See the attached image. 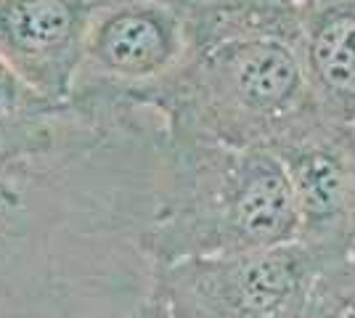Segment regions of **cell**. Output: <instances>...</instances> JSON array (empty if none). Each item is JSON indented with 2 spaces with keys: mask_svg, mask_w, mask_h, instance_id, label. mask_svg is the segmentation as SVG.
<instances>
[{
  "mask_svg": "<svg viewBox=\"0 0 355 318\" xmlns=\"http://www.w3.org/2000/svg\"><path fill=\"white\" fill-rule=\"evenodd\" d=\"M326 263L300 242L159 263L157 297L170 318H300Z\"/></svg>",
  "mask_w": 355,
  "mask_h": 318,
  "instance_id": "obj_3",
  "label": "cell"
},
{
  "mask_svg": "<svg viewBox=\"0 0 355 318\" xmlns=\"http://www.w3.org/2000/svg\"><path fill=\"white\" fill-rule=\"evenodd\" d=\"M295 197L300 236L324 263L355 249V125L318 117L276 149Z\"/></svg>",
  "mask_w": 355,
  "mask_h": 318,
  "instance_id": "obj_5",
  "label": "cell"
},
{
  "mask_svg": "<svg viewBox=\"0 0 355 318\" xmlns=\"http://www.w3.org/2000/svg\"><path fill=\"white\" fill-rule=\"evenodd\" d=\"M167 178L148 231L157 263L297 242L300 223L279 157L167 136Z\"/></svg>",
  "mask_w": 355,
  "mask_h": 318,
  "instance_id": "obj_1",
  "label": "cell"
},
{
  "mask_svg": "<svg viewBox=\"0 0 355 318\" xmlns=\"http://www.w3.org/2000/svg\"><path fill=\"white\" fill-rule=\"evenodd\" d=\"M138 104L164 117L167 136L276 152L324 117L295 48L282 40H228L193 51Z\"/></svg>",
  "mask_w": 355,
  "mask_h": 318,
  "instance_id": "obj_2",
  "label": "cell"
},
{
  "mask_svg": "<svg viewBox=\"0 0 355 318\" xmlns=\"http://www.w3.org/2000/svg\"><path fill=\"white\" fill-rule=\"evenodd\" d=\"M98 0H0V59L51 106L74 96Z\"/></svg>",
  "mask_w": 355,
  "mask_h": 318,
  "instance_id": "obj_6",
  "label": "cell"
},
{
  "mask_svg": "<svg viewBox=\"0 0 355 318\" xmlns=\"http://www.w3.org/2000/svg\"><path fill=\"white\" fill-rule=\"evenodd\" d=\"M186 56V30L170 0H98L74 96L96 85L138 101L173 75Z\"/></svg>",
  "mask_w": 355,
  "mask_h": 318,
  "instance_id": "obj_4",
  "label": "cell"
},
{
  "mask_svg": "<svg viewBox=\"0 0 355 318\" xmlns=\"http://www.w3.org/2000/svg\"><path fill=\"white\" fill-rule=\"evenodd\" d=\"M353 258H355V249H353Z\"/></svg>",
  "mask_w": 355,
  "mask_h": 318,
  "instance_id": "obj_11",
  "label": "cell"
},
{
  "mask_svg": "<svg viewBox=\"0 0 355 318\" xmlns=\"http://www.w3.org/2000/svg\"><path fill=\"white\" fill-rule=\"evenodd\" d=\"M295 53L318 112L355 125V0L311 6Z\"/></svg>",
  "mask_w": 355,
  "mask_h": 318,
  "instance_id": "obj_7",
  "label": "cell"
},
{
  "mask_svg": "<svg viewBox=\"0 0 355 318\" xmlns=\"http://www.w3.org/2000/svg\"><path fill=\"white\" fill-rule=\"evenodd\" d=\"M183 21L189 53L228 40H282L295 48L308 0H170Z\"/></svg>",
  "mask_w": 355,
  "mask_h": 318,
  "instance_id": "obj_8",
  "label": "cell"
},
{
  "mask_svg": "<svg viewBox=\"0 0 355 318\" xmlns=\"http://www.w3.org/2000/svg\"><path fill=\"white\" fill-rule=\"evenodd\" d=\"M45 109H51V104L27 88L14 69L0 59V122H8L11 117L21 114H37Z\"/></svg>",
  "mask_w": 355,
  "mask_h": 318,
  "instance_id": "obj_10",
  "label": "cell"
},
{
  "mask_svg": "<svg viewBox=\"0 0 355 318\" xmlns=\"http://www.w3.org/2000/svg\"><path fill=\"white\" fill-rule=\"evenodd\" d=\"M300 318H355V258L326 263L313 281Z\"/></svg>",
  "mask_w": 355,
  "mask_h": 318,
  "instance_id": "obj_9",
  "label": "cell"
}]
</instances>
